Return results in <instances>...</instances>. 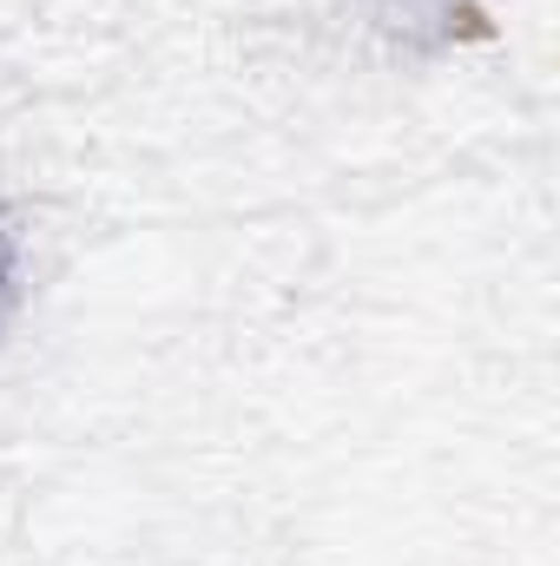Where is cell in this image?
<instances>
[{
  "label": "cell",
  "instance_id": "obj_1",
  "mask_svg": "<svg viewBox=\"0 0 560 566\" xmlns=\"http://www.w3.org/2000/svg\"><path fill=\"white\" fill-rule=\"evenodd\" d=\"M13 296H20V244H13V231L0 224V323L13 316Z\"/></svg>",
  "mask_w": 560,
  "mask_h": 566
}]
</instances>
